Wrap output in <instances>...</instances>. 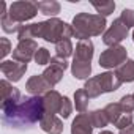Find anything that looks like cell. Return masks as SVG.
Instances as JSON below:
<instances>
[{
	"instance_id": "e575fe53",
	"label": "cell",
	"mask_w": 134,
	"mask_h": 134,
	"mask_svg": "<svg viewBox=\"0 0 134 134\" xmlns=\"http://www.w3.org/2000/svg\"><path fill=\"white\" fill-rule=\"evenodd\" d=\"M132 96H134V93H132Z\"/></svg>"
},
{
	"instance_id": "9c48e42d",
	"label": "cell",
	"mask_w": 134,
	"mask_h": 134,
	"mask_svg": "<svg viewBox=\"0 0 134 134\" xmlns=\"http://www.w3.org/2000/svg\"><path fill=\"white\" fill-rule=\"evenodd\" d=\"M0 70L10 82H18L27 71V63H19L16 60H3L0 63Z\"/></svg>"
},
{
	"instance_id": "836d02e7",
	"label": "cell",
	"mask_w": 134,
	"mask_h": 134,
	"mask_svg": "<svg viewBox=\"0 0 134 134\" xmlns=\"http://www.w3.org/2000/svg\"><path fill=\"white\" fill-rule=\"evenodd\" d=\"M132 41H134V30H132Z\"/></svg>"
},
{
	"instance_id": "603a6c76",
	"label": "cell",
	"mask_w": 134,
	"mask_h": 134,
	"mask_svg": "<svg viewBox=\"0 0 134 134\" xmlns=\"http://www.w3.org/2000/svg\"><path fill=\"white\" fill-rule=\"evenodd\" d=\"M90 120H92V125L93 128H104L109 125V118L104 112V109H96V110H92L90 114Z\"/></svg>"
},
{
	"instance_id": "f546056e",
	"label": "cell",
	"mask_w": 134,
	"mask_h": 134,
	"mask_svg": "<svg viewBox=\"0 0 134 134\" xmlns=\"http://www.w3.org/2000/svg\"><path fill=\"white\" fill-rule=\"evenodd\" d=\"M120 19L123 21V24H125L128 29L134 27V10L125 8V10L121 11V16H120Z\"/></svg>"
},
{
	"instance_id": "d4e9b609",
	"label": "cell",
	"mask_w": 134,
	"mask_h": 134,
	"mask_svg": "<svg viewBox=\"0 0 134 134\" xmlns=\"http://www.w3.org/2000/svg\"><path fill=\"white\" fill-rule=\"evenodd\" d=\"M92 5H93V8L96 10V13H98L99 16H103V18L112 14L114 10H115V2H110V0H109V2H101V3L93 2Z\"/></svg>"
},
{
	"instance_id": "4dcf8cb0",
	"label": "cell",
	"mask_w": 134,
	"mask_h": 134,
	"mask_svg": "<svg viewBox=\"0 0 134 134\" xmlns=\"http://www.w3.org/2000/svg\"><path fill=\"white\" fill-rule=\"evenodd\" d=\"M0 43H2V57H7L10 52H11V44L8 41V38H0Z\"/></svg>"
},
{
	"instance_id": "83f0119b",
	"label": "cell",
	"mask_w": 134,
	"mask_h": 134,
	"mask_svg": "<svg viewBox=\"0 0 134 134\" xmlns=\"http://www.w3.org/2000/svg\"><path fill=\"white\" fill-rule=\"evenodd\" d=\"M118 104L121 106L123 112L132 114V110H134V96L132 95H125V96H121V99L118 101Z\"/></svg>"
},
{
	"instance_id": "9a60e30c",
	"label": "cell",
	"mask_w": 134,
	"mask_h": 134,
	"mask_svg": "<svg viewBox=\"0 0 134 134\" xmlns=\"http://www.w3.org/2000/svg\"><path fill=\"white\" fill-rule=\"evenodd\" d=\"M93 125L88 114H77L71 123V134H92Z\"/></svg>"
},
{
	"instance_id": "7c38bea8",
	"label": "cell",
	"mask_w": 134,
	"mask_h": 134,
	"mask_svg": "<svg viewBox=\"0 0 134 134\" xmlns=\"http://www.w3.org/2000/svg\"><path fill=\"white\" fill-rule=\"evenodd\" d=\"M52 87L47 84V81L43 77V74H35L32 76L27 84H25V90L32 95V96H40V95H46Z\"/></svg>"
},
{
	"instance_id": "7402d4cb",
	"label": "cell",
	"mask_w": 134,
	"mask_h": 134,
	"mask_svg": "<svg viewBox=\"0 0 134 134\" xmlns=\"http://www.w3.org/2000/svg\"><path fill=\"white\" fill-rule=\"evenodd\" d=\"M88 103H90V96L87 95V92L84 88H79L74 92V106H76V110H79L81 114H85L87 107H88Z\"/></svg>"
},
{
	"instance_id": "d6986e66",
	"label": "cell",
	"mask_w": 134,
	"mask_h": 134,
	"mask_svg": "<svg viewBox=\"0 0 134 134\" xmlns=\"http://www.w3.org/2000/svg\"><path fill=\"white\" fill-rule=\"evenodd\" d=\"M38 10L41 11V14L49 16V18H55L60 13V3L55 0H43V2H36Z\"/></svg>"
},
{
	"instance_id": "ba28073f",
	"label": "cell",
	"mask_w": 134,
	"mask_h": 134,
	"mask_svg": "<svg viewBox=\"0 0 134 134\" xmlns=\"http://www.w3.org/2000/svg\"><path fill=\"white\" fill-rule=\"evenodd\" d=\"M38 44L35 40H25V41H19L16 49L13 51V60L19 62V63H29L32 58H35V54L38 51Z\"/></svg>"
},
{
	"instance_id": "44dd1931",
	"label": "cell",
	"mask_w": 134,
	"mask_h": 134,
	"mask_svg": "<svg viewBox=\"0 0 134 134\" xmlns=\"http://www.w3.org/2000/svg\"><path fill=\"white\" fill-rule=\"evenodd\" d=\"M55 52H57V57L65 58V60L68 58V57H71L73 52H74V47H73L71 40H70V38H66V40L58 41V43L55 44Z\"/></svg>"
},
{
	"instance_id": "ac0fdd59",
	"label": "cell",
	"mask_w": 134,
	"mask_h": 134,
	"mask_svg": "<svg viewBox=\"0 0 134 134\" xmlns=\"http://www.w3.org/2000/svg\"><path fill=\"white\" fill-rule=\"evenodd\" d=\"M35 38H40V22L21 25V29H19V32H18V40H19V41L35 40Z\"/></svg>"
},
{
	"instance_id": "3957f363",
	"label": "cell",
	"mask_w": 134,
	"mask_h": 134,
	"mask_svg": "<svg viewBox=\"0 0 134 134\" xmlns=\"http://www.w3.org/2000/svg\"><path fill=\"white\" fill-rule=\"evenodd\" d=\"M71 36H73V27L58 18H51L47 21L40 22V38H43L47 43L57 44L58 41Z\"/></svg>"
},
{
	"instance_id": "7a4b0ae2",
	"label": "cell",
	"mask_w": 134,
	"mask_h": 134,
	"mask_svg": "<svg viewBox=\"0 0 134 134\" xmlns=\"http://www.w3.org/2000/svg\"><path fill=\"white\" fill-rule=\"evenodd\" d=\"M73 36L81 40H90V36H99L106 30V18L99 14L77 13L73 19Z\"/></svg>"
},
{
	"instance_id": "4fadbf2b",
	"label": "cell",
	"mask_w": 134,
	"mask_h": 134,
	"mask_svg": "<svg viewBox=\"0 0 134 134\" xmlns=\"http://www.w3.org/2000/svg\"><path fill=\"white\" fill-rule=\"evenodd\" d=\"M40 128L47 134H62L63 132V121L57 115L44 114L40 120Z\"/></svg>"
},
{
	"instance_id": "8fae6325",
	"label": "cell",
	"mask_w": 134,
	"mask_h": 134,
	"mask_svg": "<svg viewBox=\"0 0 134 134\" xmlns=\"http://www.w3.org/2000/svg\"><path fill=\"white\" fill-rule=\"evenodd\" d=\"M95 79H96V82H98V85H99V88H101L103 93L115 92V90H118L120 85H121V81H120V79L117 77V74L112 73V71L101 73V74L95 76Z\"/></svg>"
},
{
	"instance_id": "52a82bcc",
	"label": "cell",
	"mask_w": 134,
	"mask_h": 134,
	"mask_svg": "<svg viewBox=\"0 0 134 134\" xmlns=\"http://www.w3.org/2000/svg\"><path fill=\"white\" fill-rule=\"evenodd\" d=\"M128 32H129V29L123 24V21L118 18V19H115L114 22H112V25L104 32V35H103V43L106 44V46H109V47H112V46H120V43L128 36Z\"/></svg>"
},
{
	"instance_id": "277c9868",
	"label": "cell",
	"mask_w": 134,
	"mask_h": 134,
	"mask_svg": "<svg viewBox=\"0 0 134 134\" xmlns=\"http://www.w3.org/2000/svg\"><path fill=\"white\" fill-rule=\"evenodd\" d=\"M8 14L14 22L22 25V22L30 21L38 14V5H36V2H30V0L13 2L8 8Z\"/></svg>"
},
{
	"instance_id": "4316f807",
	"label": "cell",
	"mask_w": 134,
	"mask_h": 134,
	"mask_svg": "<svg viewBox=\"0 0 134 134\" xmlns=\"http://www.w3.org/2000/svg\"><path fill=\"white\" fill-rule=\"evenodd\" d=\"M51 58L52 57L46 47H40L35 54V63L36 65H47V63H51Z\"/></svg>"
},
{
	"instance_id": "f1b7e54d",
	"label": "cell",
	"mask_w": 134,
	"mask_h": 134,
	"mask_svg": "<svg viewBox=\"0 0 134 134\" xmlns=\"http://www.w3.org/2000/svg\"><path fill=\"white\" fill-rule=\"evenodd\" d=\"M132 120H134V115H132V114H126V112H123V114H121V117L117 120V123H115L114 126H117V128L121 131V129H125V128L131 126V125H132Z\"/></svg>"
},
{
	"instance_id": "ffe728a7",
	"label": "cell",
	"mask_w": 134,
	"mask_h": 134,
	"mask_svg": "<svg viewBox=\"0 0 134 134\" xmlns=\"http://www.w3.org/2000/svg\"><path fill=\"white\" fill-rule=\"evenodd\" d=\"M71 74L76 79H87L92 74V63H71Z\"/></svg>"
},
{
	"instance_id": "6da1fadb",
	"label": "cell",
	"mask_w": 134,
	"mask_h": 134,
	"mask_svg": "<svg viewBox=\"0 0 134 134\" xmlns=\"http://www.w3.org/2000/svg\"><path fill=\"white\" fill-rule=\"evenodd\" d=\"M44 115L43 98L22 96L19 103L2 107V120L11 128H30Z\"/></svg>"
},
{
	"instance_id": "5b68a950",
	"label": "cell",
	"mask_w": 134,
	"mask_h": 134,
	"mask_svg": "<svg viewBox=\"0 0 134 134\" xmlns=\"http://www.w3.org/2000/svg\"><path fill=\"white\" fill-rule=\"evenodd\" d=\"M128 60V51L123 46H112L107 47L104 52L99 55V66L103 68H118Z\"/></svg>"
},
{
	"instance_id": "cb8c5ba5",
	"label": "cell",
	"mask_w": 134,
	"mask_h": 134,
	"mask_svg": "<svg viewBox=\"0 0 134 134\" xmlns=\"http://www.w3.org/2000/svg\"><path fill=\"white\" fill-rule=\"evenodd\" d=\"M104 112H106V115H107V118H109V123L115 125L117 120L121 117L123 109H121V106H120L118 103H109V104L104 107Z\"/></svg>"
},
{
	"instance_id": "d6a6232c",
	"label": "cell",
	"mask_w": 134,
	"mask_h": 134,
	"mask_svg": "<svg viewBox=\"0 0 134 134\" xmlns=\"http://www.w3.org/2000/svg\"><path fill=\"white\" fill-rule=\"evenodd\" d=\"M99 134H114V132H110V131H101Z\"/></svg>"
},
{
	"instance_id": "30bf717a",
	"label": "cell",
	"mask_w": 134,
	"mask_h": 134,
	"mask_svg": "<svg viewBox=\"0 0 134 134\" xmlns=\"http://www.w3.org/2000/svg\"><path fill=\"white\" fill-rule=\"evenodd\" d=\"M93 52H95L93 43L90 40H81L76 44L74 55H73V62H76V63H92Z\"/></svg>"
},
{
	"instance_id": "8992f818",
	"label": "cell",
	"mask_w": 134,
	"mask_h": 134,
	"mask_svg": "<svg viewBox=\"0 0 134 134\" xmlns=\"http://www.w3.org/2000/svg\"><path fill=\"white\" fill-rule=\"evenodd\" d=\"M66 68H68V62H66L65 58H60V57L55 55V57L51 58L49 66L43 71V77L47 81V84H49L51 87H55V85L62 81L63 73H65Z\"/></svg>"
},
{
	"instance_id": "1f68e13d",
	"label": "cell",
	"mask_w": 134,
	"mask_h": 134,
	"mask_svg": "<svg viewBox=\"0 0 134 134\" xmlns=\"http://www.w3.org/2000/svg\"><path fill=\"white\" fill-rule=\"evenodd\" d=\"M120 134H134V123H132L131 126H128V128L121 129V131H120Z\"/></svg>"
},
{
	"instance_id": "e0dca14e",
	"label": "cell",
	"mask_w": 134,
	"mask_h": 134,
	"mask_svg": "<svg viewBox=\"0 0 134 134\" xmlns=\"http://www.w3.org/2000/svg\"><path fill=\"white\" fill-rule=\"evenodd\" d=\"M115 74L117 77L123 82H134V60H126L121 66L115 70Z\"/></svg>"
},
{
	"instance_id": "484cf974",
	"label": "cell",
	"mask_w": 134,
	"mask_h": 134,
	"mask_svg": "<svg viewBox=\"0 0 134 134\" xmlns=\"http://www.w3.org/2000/svg\"><path fill=\"white\" fill-rule=\"evenodd\" d=\"M73 112V103L70 101L68 96H63L62 98V104H60V109H58V115L62 118H68Z\"/></svg>"
},
{
	"instance_id": "2e32d148",
	"label": "cell",
	"mask_w": 134,
	"mask_h": 134,
	"mask_svg": "<svg viewBox=\"0 0 134 134\" xmlns=\"http://www.w3.org/2000/svg\"><path fill=\"white\" fill-rule=\"evenodd\" d=\"M0 24H2V29H3L5 33H18L19 29H21V24L14 22V21L10 18L5 2H2V18H0Z\"/></svg>"
},
{
	"instance_id": "5bb4252c",
	"label": "cell",
	"mask_w": 134,
	"mask_h": 134,
	"mask_svg": "<svg viewBox=\"0 0 134 134\" xmlns=\"http://www.w3.org/2000/svg\"><path fill=\"white\" fill-rule=\"evenodd\" d=\"M62 95L57 90H49L46 95H43V106H44V114L57 115L60 104H62Z\"/></svg>"
}]
</instances>
